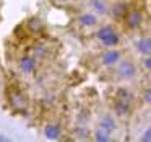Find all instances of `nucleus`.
<instances>
[{"instance_id": "21", "label": "nucleus", "mask_w": 151, "mask_h": 142, "mask_svg": "<svg viewBox=\"0 0 151 142\" xmlns=\"http://www.w3.org/2000/svg\"><path fill=\"white\" fill-rule=\"evenodd\" d=\"M75 122L76 124H89V122H91V113L86 108L78 109L76 114H75Z\"/></svg>"}, {"instance_id": "26", "label": "nucleus", "mask_w": 151, "mask_h": 142, "mask_svg": "<svg viewBox=\"0 0 151 142\" xmlns=\"http://www.w3.org/2000/svg\"><path fill=\"white\" fill-rule=\"evenodd\" d=\"M0 93H2V80H0Z\"/></svg>"}, {"instance_id": "16", "label": "nucleus", "mask_w": 151, "mask_h": 142, "mask_svg": "<svg viewBox=\"0 0 151 142\" xmlns=\"http://www.w3.org/2000/svg\"><path fill=\"white\" fill-rule=\"evenodd\" d=\"M91 126L89 124H73V127H72V137H73V141H81V142H85V141H91Z\"/></svg>"}, {"instance_id": "22", "label": "nucleus", "mask_w": 151, "mask_h": 142, "mask_svg": "<svg viewBox=\"0 0 151 142\" xmlns=\"http://www.w3.org/2000/svg\"><path fill=\"white\" fill-rule=\"evenodd\" d=\"M138 66H140L141 74H146V75H151V54L148 56H143L138 59Z\"/></svg>"}, {"instance_id": "17", "label": "nucleus", "mask_w": 151, "mask_h": 142, "mask_svg": "<svg viewBox=\"0 0 151 142\" xmlns=\"http://www.w3.org/2000/svg\"><path fill=\"white\" fill-rule=\"evenodd\" d=\"M91 141L94 142H112L114 141V134H111L109 131L99 127V126H94L91 131Z\"/></svg>"}, {"instance_id": "9", "label": "nucleus", "mask_w": 151, "mask_h": 142, "mask_svg": "<svg viewBox=\"0 0 151 142\" xmlns=\"http://www.w3.org/2000/svg\"><path fill=\"white\" fill-rule=\"evenodd\" d=\"M112 96L114 98H120L125 100V101H130V103H137L138 101V92L130 87L128 83H117V85L112 88Z\"/></svg>"}, {"instance_id": "2", "label": "nucleus", "mask_w": 151, "mask_h": 142, "mask_svg": "<svg viewBox=\"0 0 151 142\" xmlns=\"http://www.w3.org/2000/svg\"><path fill=\"white\" fill-rule=\"evenodd\" d=\"M125 57V51L122 47H111V49H99L94 56V62L99 69L111 70Z\"/></svg>"}, {"instance_id": "1", "label": "nucleus", "mask_w": 151, "mask_h": 142, "mask_svg": "<svg viewBox=\"0 0 151 142\" xmlns=\"http://www.w3.org/2000/svg\"><path fill=\"white\" fill-rule=\"evenodd\" d=\"M111 72V79L115 83H132L137 82L141 75L140 66H138V60L132 59V57L125 56L114 69L109 70Z\"/></svg>"}, {"instance_id": "12", "label": "nucleus", "mask_w": 151, "mask_h": 142, "mask_svg": "<svg viewBox=\"0 0 151 142\" xmlns=\"http://www.w3.org/2000/svg\"><path fill=\"white\" fill-rule=\"evenodd\" d=\"M8 103L13 109L23 111V109L28 108V95L21 88H13L8 93Z\"/></svg>"}, {"instance_id": "20", "label": "nucleus", "mask_w": 151, "mask_h": 142, "mask_svg": "<svg viewBox=\"0 0 151 142\" xmlns=\"http://www.w3.org/2000/svg\"><path fill=\"white\" fill-rule=\"evenodd\" d=\"M138 101L146 108H151V85H145L138 92Z\"/></svg>"}, {"instance_id": "11", "label": "nucleus", "mask_w": 151, "mask_h": 142, "mask_svg": "<svg viewBox=\"0 0 151 142\" xmlns=\"http://www.w3.org/2000/svg\"><path fill=\"white\" fill-rule=\"evenodd\" d=\"M42 135L44 139H47V141H60L63 135V127H62V122L60 121H47L44 122L42 126Z\"/></svg>"}, {"instance_id": "14", "label": "nucleus", "mask_w": 151, "mask_h": 142, "mask_svg": "<svg viewBox=\"0 0 151 142\" xmlns=\"http://www.w3.org/2000/svg\"><path fill=\"white\" fill-rule=\"evenodd\" d=\"M122 44H124V34L120 30H117L106 39L96 43V47L98 49H111V47H122Z\"/></svg>"}, {"instance_id": "4", "label": "nucleus", "mask_w": 151, "mask_h": 142, "mask_svg": "<svg viewBox=\"0 0 151 142\" xmlns=\"http://www.w3.org/2000/svg\"><path fill=\"white\" fill-rule=\"evenodd\" d=\"M73 20H75L76 26H78L80 30H83V31H93L99 23H101V17L96 15L94 12H91L89 8L78 12Z\"/></svg>"}, {"instance_id": "18", "label": "nucleus", "mask_w": 151, "mask_h": 142, "mask_svg": "<svg viewBox=\"0 0 151 142\" xmlns=\"http://www.w3.org/2000/svg\"><path fill=\"white\" fill-rule=\"evenodd\" d=\"M26 31L28 33H31V34H41L44 31V23H42V20H41L39 17H31L29 20L26 21Z\"/></svg>"}, {"instance_id": "7", "label": "nucleus", "mask_w": 151, "mask_h": 142, "mask_svg": "<svg viewBox=\"0 0 151 142\" xmlns=\"http://www.w3.org/2000/svg\"><path fill=\"white\" fill-rule=\"evenodd\" d=\"M17 70L23 77H33L37 72V59L31 54H23L17 60Z\"/></svg>"}, {"instance_id": "6", "label": "nucleus", "mask_w": 151, "mask_h": 142, "mask_svg": "<svg viewBox=\"0 0 151 142\" xmlns=\"http://www.w3.org/2000/svg\"><path fill=\"white\" fill-rule=\"evenodd\" d=\"M132 7H133L132 0H114V2H111V8H109L107 17L112 21H115V23H120Z\"/></svg>"}, {"instance_id": "24", "label": "nucleus", "mask_w": 151, "mask_h": 142, "mask_svg": "<svg viewBox=\"0 0 151 142\" xmlns=\"http://www.w3.org/2000/svg\"><path fill=\"white\" fill-rule=\"evenodd\" d=\"M55 100L57 98H55V95H54V93H46V95L42 96V103L47 106V108H49V106H54Z\"/></svg>"}, {"instance_id": "23", "label": "nucleus", "mask_w": 151, "mask_h": 142, "mask_svg": "<svg viewBox=\"0 0 151 142\" xmlns=\"http://www.w3.org/2000/svg\"><path fill=\"white\" fill-rule=\"evenodd\" d=\"M138 141H140V142H151V124H148L146 127L140 132Z\"/></svg>"}, {"instance_id": "13", "label": "nucleus", "mask_w": 151, "mask_h": 142, "mask_svg": "<svg viewBox=\"0 0 151 142\" xmlns=\"http://www.w3.org/2000/svg\"><path fill=\"white\" fill-rule=\"evenodd\" d=\"M117 25L114 23V21H109V23H99L98 26L93 30V34H91V39L96 43H99V41L106 39L107 36H111L114 31H117Z\"/></svg>"}, {"instance_id": "10", "label": "nucleus", "mask_w": 151, "mask_h": 142, "mask_svg": "<svg viewBox=\"0 0 151 142\" xmlns=\"http://www.w3.org/2000/svg\"><path fill=\"white\" fill-rule=\"evenodd\" d=\"M132 49L138 57L151 54V34H140L132 41Z\"/></svg>"}, {"instance_id": "19", "label": "nucleus", "mask_w": 151, "mask_h": 142, "mask_svg": "<svg viewBox=\"0 0 151 142\" xmlns=\"http://www.w3.org/2000/svg\"><path fill=\"white\" fill-rule=\"evenodd\" d=\"M31 56L36 57L37 60L39 59H47L49 57V46H47L46 43H36L33 46V49H31Z\"/></svg>"}, {"instance_id": "15", "label": "nucleus", "mask_w": 151, "mask_h": 142, "mask_svg": "<svg viewBox=\"0 0 151 142\" xmlns=\"http://www.w3.org/2000/svg\"><path fill=\"white\" fill-rule=\"evenodd\" d=\"M86 7L101 18L109 15V8H111V0H85Z\"/></svg>"}, {"instance_id": "3", "label": "nucleus", "mask_w": 151, "mask_h": 142, "mask_svg": "<svg viewBox=\"0 0 151 142\" xmlns=\"http://www.w3.org/2000/svg\"><path fill=\"white\" fill-rule=\"evenodd\" d=\"M120 23H122V28L125 31H128V33H137V31L143 30L145 23H146V13H145L143 8L132 7Z\"/></svg>"}, {"instance_id": "5", "label": "nucleus", "mask_w": 151, "mask_h": 142, "mask_svg": "<svg viewBox=\"0 0 151 142\" xmlns=\"http://www.w3.org/2000/svg\"><path fill=\"white\" fill-rule=\"evenodd\" d=\"M111 111L117 116L119 121H128L135 113V105L120 98H111Z\"/></svg>"}, {"instance_id": "8", "label": "nucleus", "mask_w": 151, "mask_h": 142, "mask_svg": "<svg viewBox=\"0 0 151 142\" xmlns=\"http://www.w3.org/2000/svg\"><path fill=\"white\" fill-rule=\"evenodd\" d=\"M96 126L109 131L111 134H117L119 129H120V122H119L117 116L112 111H102L98 116V119H96Z\"/></svg>"}, {"instance_id": "25", "label": "nucleus", "mask_w": 151, "mask_h": 142, "mask_svg": "<svg viewBox=\"0 0 151 142\" xmlns=\"http://www.w3.org/2000/svg\"><path fill=\"white\" fill-rule=\"evenodd\" d=\"M57 5H67V4H73L75 0H54Z\"/></svg>"}]
</instances>
